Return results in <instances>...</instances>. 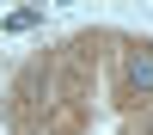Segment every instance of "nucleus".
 <instances>
[{
	"mask_svg": "<svg viewBox=\"0 0 153 135\" xmlns=\"http://www.w3.org/2000/svg\"><path fill=\"white\" fill-rule=\"evenodd\" d=\"M129 86L135 92H153V49H135L129 55Z\"/></svg>",
	"mask_w": 153,
	"mask_h": 135,
	"instance_id": "obj_1",
	"label": "nucleus"
}]
</instances>
